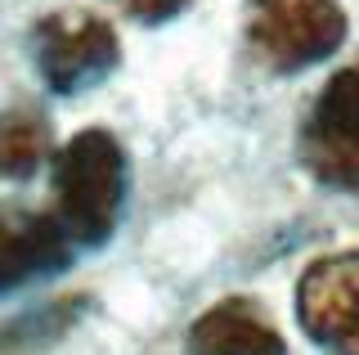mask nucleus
Instances as JSON below:
<instances>
[{"label": "nucleus", "mask_w": 359, "mask_h": 355, "mask_svg": "<svg viewBox=\"0 0 359 355\" xmlns=\"http://www.w3.org/2000/svg\"><path fill=\"white\" fill-rule=\"evenodd\" d=\"M247 36L269 68L297 72L341 46L346 14L337 0H256Z\"/></svg>", "instance_id": "f03ea898"}, {"label": "nucleus", "mask_w": 359, "mask_h": 355, "mask_svg": "<svg viewBox=\"0 0 359 355\" xmlns=\"http://www.w3.org/2000/svg\"><path fill=\"white\" fill-rule=\"evenodd\" d=\"M297 310L323 351L359 355V248L314 261L301 274Z\"/></svg>", "instance_id": "39448f33"}, {"label": "nucleus", "mask_w": 359, "mask_h": 355, "mask_svg": "<svg viewBox=\"0 0 359 355\" xmlns=\"http://www.w3.org/2000/svg\"><path fill=\"white\" fill-rule=\"evenodd\" d=\"M54 198L59 220L81 248L112 239L126 207V153L108 130H81L54 158Z\"/></svg>", "instance_id": "f257e3e1"}, {"label": "nucleus", "mask_w": 359, "mask_h": 355, "mask_svg": "<svg viewBox=\"0 0 359 355\" xmlns=\"http://www.w3.org/2000/svg\"><path fill=\"white\" fill-rule=\"evenodd\" d=\"M121 5H126L140 23H166V18H175L180 9L189 5V0H121Z\"/></svg>", "instance_id": "1a4fd4ad"}, {"label": "nucleus", "mask_w": 359, "mask_h": 355, "mask_svg": "<svg viewBox=\"0 0 359 355\" xmlns=\"http://www.w3.org/2000/svg\"><path fill=\"white\" fill-rule=\"evenodd\" d=\"M189 355H287V347L256 302L224 297L189 328Z\"/></svg>", "instance_id": "0eeeda50"}, {"label": "nucleus", "mask_w": 359, "mask_h": 355, "mask_svg": "<svg viewBox=\"0 0 359 355\" xmlns=\"http://www.w3.org/2000/svg\"><path fill=\"white\" fill-rule=\"evenodd\" d=\"M50 153V121L32 108H14L0 117V166L9 175H32Z\"/></svg>", "instance_id": "6e6552de"}, {"label": "nucleus", "mask_w": 359, "mask_h": 355, "mask_svg": "<svg viewBox=\"0 0 359 355\" xmlns=\"http://www.w3.org/2000/svg\"><path fill=\"white\" fill-rule=\"evenodd\" d=\"M301 162L332 189H359V63L319 91L301 130Z\"/></svg>", "instance_id": "7ed1b4c3"}, {"label": "nucleus", "mask_w": 359, "mask_h": 355, "mask_svg": "<svg viewBox=\"0 0 359 355\" xmlns=\"http://www.w3.org/2000/svg\"><path fill=\"white\" fill-rule=\"evenodd\" d=\"M117 32L95 14H54L36 27V68L54 95H81L117 68Z\"/></svg>", "instance_id": "20e7f679"}, {"label": "nucleus", "mask_w": 359, "mask_h": 355, "mask_svg": "<svg viewBox=\"0 0 359 355\" xmlns=\"http://www.w3.org/2000/svg\"><path fill=\"white\" fill-rule=\"evenodd\" d=\"M67 261H72V234L59 216L14 212L0 220V297L32 279L67 270Z\"/></svg>", "instance_id": "423d86ee"}]
</instances>
